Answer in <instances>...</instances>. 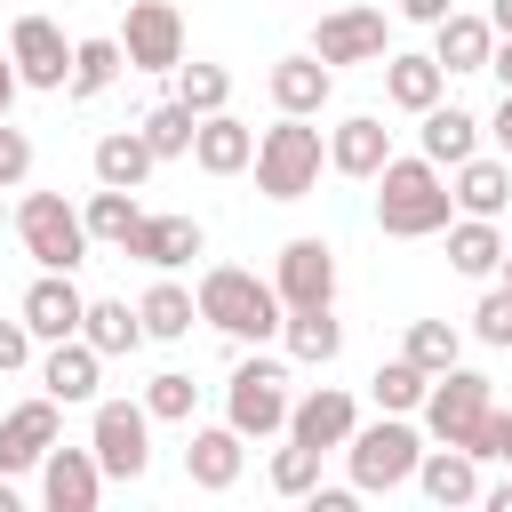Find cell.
<instances>
[{"mask_svg":"<svg viewBox=\"0 0 512 512\" xmlns=\"http://www.w3.org/2000/svg\"><path fill=\"white\" fill-rule=\"evenodd\" d=\"M448 216H456V192H448V176H440V160H384L376 168V232H392V240H432V232H448Z\"/></svg>","mask_w":512,"mask_h":512,"instance_id":"cell-1","label":"cell"},{"mask_svg":"<svg viewBox=\"0 0 512 512\" xmlns=\"http://www.w3.org/2000/svg\"><path fill=\"white\" fill-rule=\"evenodd\" d=\"M192 296H200V320L224 328L232 344H264V336H280V320H288L280 288L256 280V272H240V264H208Z\"/></svg>","mask_w":512,"mask_h":512,"instance_id":"cell-2","label":"cell"},{"mask_svg":"<svg viewBox=\"0 0 512 512\" xmlns=\"http://www.w3.org/2000/svg\"><path fill=\"white\" fill-rule=\"evenodd\" d=\"M344 456H352V488L360 496H392V488H408L416 480V464H424V432L408 424V416H376V424H360L352 440H344Z\"/></svg>","mask_w":512,"mask_h":512,"instance_id":"cell-3","label":"cell"},{"mask_svg":"<svg viewBox=\"0 0 512 512\" xmlns=\"http://www.w3.org/2000/svg\"><path fill=\"white\" fill-rule=\"evenodd\" d=\"M320 160H328L320 128L296 120V112H280V128L256 136V192H264V200H304V192L320 184Z\"/></svg>","mask_w":512,"mask_h":512,"instance_id":"cell-4","label":"cell"},{"mask_svg":"<svg viewBox=\"0 0 512 512\" xmlns=\"http://www.w3.org/2000/svg\"><path fill=\"white\" fill-rule=\"evenodd\" d=\"M16 240H24V256L40 264V272H72V264H88V216L64 200V192H24L16 200Z\"/></svg>","mask_w":512,"mask_h":512,"instance_id":"cell-5","label":"cell"},{"mask_svg":"<svg viewBox=\"0 0 512 512\" xmlns=\"http://www.w3.org/2000/svg\"><path fill=\"white\" fill-rule=\"evenodd\" d=\"M288 360H240L232 368V384H224V424L232 432H248V440H264V432H288Z\"/></svg>","mask_w":512,"mask_h":512,"instance_id":"cell-6","label":"cell"},{"mask_svg":"<svg viewBox=\"0 0 512 512\" xmlns=\"http://www.w3.org/2000/svg\"><path fill=\"white\" fill-rule=\"evenodd\" d=\"M488 408H496V384L480 376V368H448V376H432V392H424V432L432 440H448V448H480V424H488Z\"/></svg>","mask_w":512,"mask_h":512,"instance_id":"cell-7","label":"cell"},{"mask_svg":"<svg viewBox=\"0 0 512 512\" xmlns=\"http://www.w3.org/2000/svg\"><path fill=\"white\" fill-rule=\"evenodd\" d=\"M88 448H96L104 480H144L152 472V408L144 400H96Z\"/></svg>","mask_w":512,"mask_h":512,"instance_id":"cell-8","label":"cell"},{"mask_svg":"<svg viewBox=\"0 0 512 512\" xmlns=\"http://www.w3.org/2000/svg\"><path fill=\"white\" fill-rule=\"evenodd\" d=\"M120 48H128V72H176L184 64V8L176 0H136L128 24H120Z\"/></svg>","mask_w":512,"mask_h":512,"instance_id":"cell-9","label":"cell"},{"mask_svg":"<svg viewBox=\"0 0 512 512\" xmlns=\"http://www.w3.org/2000/svg\"><path fill=\"white\" fill-rule=\"evenodd\" d=\"M272 288H280L288 312H304V304H336V248H328L320 232H296V240L280 248V264H272Z\"/></svg>","mask_w":512,"mask_h":512,"instance_id":"cell-10","label":"cell"},{"mask_svg":"<svg viewBox=\"0 0 512 512\" xmlns=\"http://www.w3.org/2000/svg\"><path fill=\"white\" fill-rule=\"evenodd\" d=\"M312 56L320 64H384L392 40H384V8H328L312 24Z\"/></svg>","mask_w":512,"mask_h":512,"instance_id":"cell-11","label":"cell"},{"mask_svg":"<svg viewBox=\"0 0 512 512\" xmlns=\"http://www.w3.org/2000/svg\"><path fill=\"white\" fill-rule=\"evenodd\" d=\"M8 56H16V80H24V88H48V96H56V88L72 80V40H64L48 16H16V24H8Z\"/></svg>","mask_w":512,"mask_h":512,"instance_id":"cell-12","label":"cell"},{"mask_svg":"<svg viewBox=\"0 0 512 512\" xmlns=\"http://www.w3.org/2000/svg\"><path fill=\"white\" fill-rule=\"evenodd\" d=\"M56 408H64V400L40 392V400H16V408L0 416V472H8V480H16V472H40V456H48L56 432H64Z\"/></svg>","mask_w":512,"mask_h":512,"instance_id":"cell-13","label":"cell"},{"mask_svg":"<svg viewBox=\"0 0 512 512\" xmlns=\"http://www.w3.org/2000/svg\"><path fill=\"white\" fill-rule=\"evenodd\" d=\"M352 432H360V408H352L344 384H312V392L288 408V440H304V448H320V456L344 448Z\"/></svg>","mask_w":512,"mask_h":512,"instance_id":"cell-14","label":"cell"},{"mask_svg":"<svg viewBox=\"0 0 512 512\" xmlns=\"http://www.w3.org/2000/svg\"><path fill=\"white\" fill-rule=\"evenodd\" d=\"M24 328L40 336V344H64V336H80V320H88V296L72 288V272H40L32 288H24Z\"/></svg>","mask_w":512,"mask_h":512,"instance_id":"cell-15","label":"cell"},{"mask_svg":"<svg viewBox=\"0 0 512 512\" xmlns=\"http://www.w3.org/2000/svg\"><path fill=\"white\" fill-rule=\"evenodd\" d=\"M40 496H48V512H96V496H104L96 448H48L40 456Z\"/></svg>","mask_w":512,"mask_h":512,"instance_id":"cell-16","label":"cell"},{"mask_svg":"<svg viewBox=\"0 0 512 512\" xmlns=\"http://www.w3.org/2000/svg\"><path fill=\"white\" fill-rule=\"evenodd\" d=\"M240 472H248V432H232V424H200L192 448H184V480L208 488V496H224Z\"/></svg>","mask_w":512,"mask_h":512,"instance_id":"cell-17","label":"cell"},{"mask_svg":"<svg viewBox=\"0 0 512 512\" xmlns=\"http://www.w3.org/2000/svg\"><path fill=\"white\" fill-rule=\"evenodd\" d=\"M264 88H272V104H280V112L320 120V104L336 96V64H320V56L304 48V56H280V64L264 72Z\"/></svg>","mask_w":512,"mask_h":512,"instance_id":"cell-18","label":"cell"},{"mask_svg":"<svg viewBox=\"0 0 512 512\" xmlns=\"http://www.w3.org/2000/svg\"><path fill=\"white\" fill-rule=\"evenodd\" d=\"M392 160V128L376 120V112H352V120H336L328 128V168L336 176H360V184H376V168Z\"/></svg>","mask_w":512,"mask_h":512,"instance_id":"cell-19","label":"cell"},{"mask_svg":"<svg viewBox=\"0 0 512 512\" xmlns=\"http://www.w3.org/2000/svg\"><path fill=\"white\" fill-rule=\"evenodd\" d=\"M200 248H208L200 216H144V224L128 232V248H120V256H136V264H152V272H176V264H192Z\"/></svg>","mask_w":512,"mask_h":512,"instance_id":"cell-20","label":"cell"},{"mask_svg":"<svg viewBox=\"0 0 512 512\" xmlns=\"http://www.w3.org/2000/svg\"><path fill=\"white\" fill-rule=\"evenodd\" d=\"M96 376H104V352H96L88 336H64V344H48V352H40V392H48V400H64V408L96 400Z\"/></svg>","mask_w":512,"mask_h":512,"instance_id":"cell-21","label":"cell"},{"mask_svg":"<svg viewBox=\"0 0 512 512\" xmlns=\"http://www.w3.org/2000/svg\"><path fill=\"white\" fill-rule=\"evenodd\" d=\"M432 56H440L448 80H456V72H488V56H496V24L472 16V8H448V16L432 24Z\"/></svg>","mask_w":512,"mask_h":512,"instance_id":"cell-22","label":"cell"},{"mask_svg":"<svg viewBox=\"0 0 512 512\" xmlns=\"http://www.w3.org/2000/svg\"><path fill=\"white\" fill-rule=\"evenodd\" d=\"M448 192H456V216H504V200H512V160L472 152V160L448 168Z\"/></svg>","mask_w":512,"mask_h":512,"instance_id":"cell-23","label":"cell"},{"mask_svg":"<svg viewBox=\"0 0 512 512\" xmlns=\"http://www.w3.org/2000/svg\"><path fill=\"white\" fill-rule=\"evenodd\" d=\"M192 160H200L208 176H240V168H256V128L232 120V112H208L200 136H192Z\"/></svg>","mask_w":512,"mask_h":512,"instance_id":"cell-24","label":"cell"},{"mask_svg":"<svg viewBox=\"0 0 512 512\" xmlns=\"http://www.w3.org/2000/svg\"><path fill=\"white\" fill-rule=\"evenodd\" d=\"M448 272H464V280H496L504 272L496 216H448Z\"/></svg>","mask_w":512,"mask_h":512,"instance_id":"cell-25","label":"cell"},{"mask_svg":"<svg viewBox=\"0 0 512 512\" xmlns=\"http://www.w3.org/2000/svg\"><path fill=\"white\" fill-rule=\"evenodd\" d=\"M416 488L432 496V504H480V456L472 448H424V464H416Z\"/></svg>","mask_w":512,"mask_h":512,"instance_id":"cell-26","label":"cell"},{"mask_svg":"<svg viewBox=\"0 0 512 512\" xmlns=\"http://www.w3.org/2000/svg\"><path fill=\"white\" fill-rule=\"evenodd\" d=\"M120 72H128V48H120L112 32H88V40H72V80H64V96H72V104H96Z\"/></svg>","mask_w":512,"mask_h":512,"instance_id":"cell-27","label":"cell"},{"mask_svg":"<svg viewBox=\"0 0 512 512\" xmlns=\"http://www.w3.org/2000/svg\"><path fill=\"white\" fill-rule=\"evenodd\" d=\"M280 344H288V360H296V368H328V360L344 352V320H336L328 304H304V312H288V320H280Z\"/></svg>","mask_w":512,"mask_h":512,"instance_id":"cell-28","label":"cell"},{"mask_svg":"<svg viewBox=\"0 0 512 512\" xmlns=\"http://www.w3.org/2000/svg\"><path fill=\"white\" fill-rule=\"evenodd\" d=\"M152 144H144V128H112V136H96V152H88V168H96V184H120V192H136L144 176H152Z\"/></svg>","mask_w":512,"mask_h":512,"instance_id":"cell-29","label":"cell"},{"mask_svg":"<svg viewBox=\"0 0 512 512\" xmlns=\"http://www.w3.org/2000/svg\"><path fill=\"white\" fill-rule=\"evenodd\" d=\"M384 96H392L400 112H432V104L448 96L440 56H384Z\"/></svg>","mask_w":512,"mask_h":512,"instance_id":"cell-30","label":"cell"},{"mask_svg":"<svg viewBox=\"0 0 512 512\" xmlns=\"http://www.w3.org/2000/svg\"><path fill=\"white\" fill-rule=\"evenodd\" d=\"M424 128V160H440V168H456V160H472L480 152V120L464 112V104H432V112H416Z\"/></svg>","mask_w":512,"mask_h":512,"instance_id":"cell-31","label":"cell"},{"mask_svg":"<svg viewBox=\"0 0 512 512\" xmlns=\"http://www.w3.org/2000/svg\"><path fill=\"white\" fill-rule=\"evenodd\" d=\"M136 312H144V336H152V344H176V336H192L200 296H192V288H176V280H152V288L136 296Z\"/></svg>","mask_w":512,"mask_h":512,"instance_id":"cell-32","label":"cell"},{"mask_svg":"<svg viewBox=\"0 0 512 512\" xmlns=\"http://www.w3.org/2000/svg\"><path fill=\"white\" fill-rule=\"evenodd\" d=\"M80 336H88L104 360H120V352H136V344H144V312H136V304H120V296H88Z\"/></svg>","mask_w":512,"mask_h":512,"instance_id":"cell-33","label":"cell"},{"mask_svg":"<svg viewBox=\"0 0 512 512\" xmlns=\"http://www.w3.org/2000/svg\"><path fill=\"white\" fill-rule=\"evenodd\" d=\"M80 216H88V240H96V248H128V232L144 224V208H136V192H120V184H96Z\"/></svg>","mask_w":512,"mask_h":512,"instance_id":"cell-34","label":"cell"},{"mask_svg":"<svg viewBox=\"0 0 512 512\" xmlns=\"http://www.w3.org/2000/svg\"><path fill=\"white\" fill-rule=\"evenodd\" d=\"M136 128H144V144H152L160 160H184V152H192V136H200V112H192L184 96H168V104H152Z\"/></svg>","mask_w":512,"mask_h":512,"instance_id":"cell-35","label":"cell"},{"mask_svg":"<svg viewBox=\"0 0 512 512\" xmlns=\"http://www.w3.org/2000/svg\"><path fill=\"white\" fill-rule=\"evenodd\" d=\"M368 392H376V408H392V416H424V392H432V376L400 352V360H384L376 376H368Z\"/></svg>","mask_w":512,"mask_h":512,"instance_id":"cell-36","label":"cell"},{"mask_svg":"<svg viewBox=\"0 0 512 512\" xmlns=\"http://www.w3.org/2000/svg\"><path fill=\"white\" fill-rule=\"evenodd\" d=\"M424 376H448L456 360H464V336H456V320H408V344H400Z\"/></svg>","mask_w":512,"mask_h":512,"instance_id":"cell-37","label":"cell"},{"mask_svg":"<svg viewBox=\"0 0 512 512\" xmlns=\"http://www.w3.org/2000/svg\"><path fill=\"white\" fill-rule=\"evenodd\" d=\"M176 96H184V104H192V112L208 120V112H224V104H232V72H224V64H200V56H192V64H176Z\"/></svg>","mask_w":512,"mask_h":512,"instance_id":"cell-38","label":"cell"},{"mask_svg":"<svg viewBox=\"0 0 512 512\" xmlns=\"http://www.w3.org/2000/svg\"><path fill=\"white\" fill-rule=\"evenodd\" d=\"M144 408H152V424H192V408H200V384H192L184 368H160V376L144 384Z\"/></svg>","mask_w":512,"mask_h":512,"instance_id":"cell-39","label":"cell"},{"mask_svg":"<svg viewBox=\"0 0 512 512\" xmlns=\"http://www.w3.org/2000/svg\"><path fill=\"white\" fill-rule=\"evenodd\" d=\"M272 488H280V496H312V488H320V448H304V440L272 448Z\"/></svg>","mask_w":512,"mask_h":512,"instance_id":"cell-40","label":"cell"},{"mask_svg":"<svg viewBox=\"0 0 512 512\" xmlns=\"http://www.w3.org/2000/svg\"><path fill=\"white\" fill-rule=\"evenodd\" d=\"M472 336H480V344H496V352H512V288H504V280L480 296V312H472Z\"/></svg>","mask_w":512,"mask_h":512,"instance_id":"cell-41","label":"cell"},{"mask_svg":"<svg viewBox=\"0 0 512 512\" xmlns=\"http://www.w3.org/2000/svg\"><path fill=\"white\" fill-rule=\"evenodd\" d=\"M24 176H32V136H24V128H8V120H0V192H16V184H24Z\"/></svg>","mask_w":512,"mask_h":512,"instance_id":"cell-42","label":"cell"},{"mask_svg":"<svg viewBox=\"0 0 512 512\" xmlns=\"http://www.w3.org/2000/svg\"><path fill=\"white\" fill-rule=\"evenodd\" d=\"M32 344H40V336L24 328V312H16V320H0V376H16V368H32Z\"/></svg>","mask_w":512,"mask_h":512,"instance_id":"cell-43","label":"cell"},{"mask_svg":"<svg viewBox=\"0 0 512 512\" xmlns=\"http://www.w3.org/2000/svg\"><path fill=\"white\" fill-rule=\"evenodd\" d=\"M480 464H512V408H488V424H480V448H472Z\"/></svg>","mask_w":512,"mask_h":512,"instance_id":"cell-44","label":"cell"},{"mask_svg":"<svg viewBox=\"0 0 512 512\" xmlns=\"http://www.w3.org/2000/svg\"><path fill=\"white\" fill-rule=\"evenodd\" d=\"M304 504H312V512H352V504H360V488H312Z\"/></svg>","mask_w":512,"mask_h":512,"instance_id":"cell-45","label":"cell"},{"mask_svg":"<svg viewBox=\"0 0 512 512\" xmlns=\"http://www.w3.org/2000/svg\"><path fill=\"white\" fill-rule=\"evenodd\" d=\"M448 8H456V0H400V16H408V24H440Z\"/></svg>","mask_w":512,"mask_h":512,"instance_id":"cell-46","label":"cell"},{"mask_svg":"<svg viewBox=\"0 0 512 512\" xmlns=\"http://www.w3.org/2000/svg\"><path fill=\"white\" fill-rule=\"evenodd\" d=\"M488 136L504 144V160H512V88H504V104H496V120H488Z\"/></svg>","mask_w":512,"mask_h":512,"instance_id":"cell-47","label":"cell"},{"mask_svg":"<svg viewBox=\"0 0 512 512\" xmlns=\"http://www.w3.org/2000/svg\"><path fill=\"white\" fill-rule=\"evenodd\" d=\"M16 88H24V80H16V56H0V120H8V104H16Z\"/></svg>","mask_w":512,"mask_h":512,"instance_id":"cell-48","label":"cell"},{"mask_svg":"<svg viewBox=\"0 0 512 512\" xmlns=\"http://www.w3.org/2000/svg\"><path fill=\"white\" fill-rule=\"evenodd\" d=\"M488 72H496V80H504V88H512V32H504V40H496V56H488Z\"/></svg>","mask_w":512,"mask_h":512,"instance_id":"cell-49","label":"cell"},{"mask_svg":"<svg viewBox=\"0 0 512 512\" xmlns=\"http://www.w3.org/2000/svg\"><path fill=\"white\" fill-rule=\"evenodd\" d=\"M488 24H496V40L512 32V0H488Z\"/></svg>","mask_w":512,"mask_h":512,"instance_id":"cell-50","label":"cell"},{"mask_svg":"<svg viewBox=\"0 0 512 512\" xmlns=\"http://www.w3.org/2000/svg\"><path fill=\"white\" fill-rule=\"evenodd\" d=\"M0 512H16V488H8V472H0Z\"/></svg>","mask_w":512,"mask_h":512,"instance_id":"cell-51","label":"cell"},{"mask_svg":"<svg viewBox=\"0 0 512 512\" xmlns=\"http://www.w3.org/2000/svg\"><path fill=\"white\" fill-rule=\"evenodd\" d=\"M496 280H504V288H512V248H504V272H496Z\"/></svg>","mask_w":512,"mask_h":512,"instance_id":"cell-52","label":"cell"}]
</instances>
